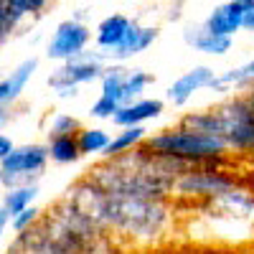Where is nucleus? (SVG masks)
I'll use <instances>...</instances> for the list:
<instances>
[{"label":"nucleus","instance_id":"obj_1","mask_svg":"<svg viewBox=\"0 0 254 254\" xmlns=\"http://www.w3.org/2000/svg\"><path fill=\"white\" fill-rule=\"evenodd\" d=\"M66 201L79 206L102 231H115L117 237L140 244H155L173 224V211L165 201L112 196L92 178L79 181L74 188H69Z\"/></svg>","mask_w":254,"mask_h":254},{"label":"nucleus","instance_id":"obj_2","mask_svg":"<svg viewBox=\"0 0 254 254\" xmlns=\"http://www.w3.org/2000/svg\"><path fill=\"white\" fill-rule=\"evenodd\" d=\"M145 147L155 155L178 158L188 165H219L224 163L229 145L221 135L198 132L190 127L176 125L160 132H150L145 140Z\"/></svg>","mask_w":254,"mask_h":254},{"label":"nucleus","instance_id":"obj_3","mask_svg":"<svg viewBox=\"0 0 254 254\" xmlns=\"http://www.w3.org/2000/svg\"><path fill=\"white\" fill-rule=\"evenodd\" d=\"M104 66H107V56L102 51H84L81 56L61 61L49 74L46 81H49L51 92H56L59 99H71L79 94V87L99 81L104 74Z\"/></svg>","mask_w":254,"mask_h":254},{"label":"nucleus","instance_id":"obj_4","mask_svg":"<svg viewBox=\"0 0 254 254\" xmlns=\"http://www.w3.org/2000/svg\"><path fill=\"white\" fill-rule=\"evenodd\" d=\"M221 117V137L226 140L229 150L254 153V107L247 94H234L216 104Z\"/></svg>","mask_w":254,"mask_h":254},{"label":"nucleus","instance_id":"obj_5","mask_svg":"<svg viewBox=\"0 0 254 254\" xmlns=\"http://www.w3.org/2000/svg\"><path fill=\"white\" fill-rule=\"evenodd\" d=\"M49 145L44 142H26L15 145L13 153L0 163L3 171V186H23V183H36L49 168Z\"/></svg>","mask_w":254,"mask_h":254},{"label":"nucleus","instance_id":"obj_6","mask_svg":"<svg viewBox=\"0 0 254 254\" xmlns=\"http://www.w3.org/2000/svg\"><path fill=\"white\" fill-rule=\"evenodd\" d=\"M234 186V178L221 173L216 165H190L183 176L176 178V196L183 198H201V201H211L221 196L224 190H229Z\"/></svg>","mask_w":254,"mask_h":254},{"label":"nucleus","instance_id":"obj_7","mask_svg":"<svg viewBox=\"0 0 254 254\" xmlns=\"http://www.w3.org/2000/svg\"><path fill=\"white\" fill-rule=\"evenodd\" d=\"M94 41L92 28L79 18H66L54 28L51 38H49V46H46V56L56 64L61 61H69L74 56H81L84 51L89 49V44Z\"/></svg>","mask_w":254,"mask_h":254},{"label":"nucleus","instance_id":"obj_8","mask_svg":"<svg viewBox=\"0 0 254 254\" xmlns=\"http://www.w3.org/2000/svg\"><path fill=\"white\" fill-rule=\"evenodd\" d=\"M216 79V71L206 66V64H196V66H190L188 71H183L171 87L165 89V102H171L173 107H186V104L193 99L198 92H206L211 89V84Z\"/></svg>","mask_w":254,"mask_h":254},{"label":"nucleus","instance_id":"obj_9","mask_svg":"<svg viewBox=\"0 0 254 254\" xmlns=\"http://www.w3.org/2000/svg\"><path fill=\"white\" fill-rule=\"evenodd\" d=\"M249 8H254V0H226L203 18V28H208L211 33L234 38L242 31V20Z\"/></svg>","mask_w":254,"mask_h":254},{"label":"nucleus","instance_id":"obj_10","mask_svg":"<svg viewBox=\"0 0 254 254\" xmlns=\"http://www.w3.org/2000/svg\"><path fill=\"white\" fill-rule=\"evenodd\" d=\"M158 38H160V26H142L140 20L132 18L130 28H127V33H125V38H122V44H120L112 54H107V61L125 64V61H130V59L145 54Z\"/></svg>","mask_w":254,"mask_h":254},{"label":"nucleus","instance_id":"obj_11","mask_svg":"<svg viewBox=\"0 0 254 254\" xmlns=\"http://www.w3.org/2000/svg\"><path fill=\"white\" fill-rule=\"evenodd\" d=\"M165 112V102L158 97H140L132 102H125L115 112L112 125L115 127H135V125H147L153 120H160Z\"/></svg>","mask_w":254,"mask_h":254},{"label":"nucleus","instance_id":"obj_12","mask_svg":"<svg viewBox=\"0 0 254 254\" xmlns=\"http://www.w3.org/2000/svg\"><path fill=\"white\" fill-rule=\"evenodd\" d=\"M206 206L216 208V216H229V219H242L249 221L254 219V193L247 188H239L237 183L231 186L229 190H224L221 196L206 201Z\"/></svg>","mask_w":254,"mask_h":254},{"label":"nucleus","instance_id":"obj_13","mask_svg":"<svg viewBox=\"0 0 254 254\" xmlns=\"http://www.w3.org/2000/svg\"><path fill=\"white\" fill-rule=\"evenodd\" d=\"M183 41H186V46H190L193 51H198L203 56H226L231 51V46H234V38L211 33L208 28H203V23L186 26Z\"/></svg>","mask_w":254,"mask_h":254},{"label":"nucleus","instance_id":"obj_14","mask_svg":"<svg viewBox=\"0 0 254 254\" xmlns=\"http://www.w3.org/2000/svg\"><path fill=\"white\" fill-rule=\"evenodd\" d=\"M130 23H132V18L125 15V13L104 15L97 23V28H94V46H97V51H102L104 56L112 54L122 44V38H125L127 28H130Z\"/></svg>","mask_w":254,"mask_h":254},{"label":"nucleus","instance_id":"obj_15","mask_svg":"<svg viewBox=\"0 0 254 254\" xmlns=\"http://www.w3.org/2000/svg\"><path fill=\"white\" fill-rule=\"evenodd\" d=\"M36 69H38V59H26V61H20L10 74H5L3 79H0V104L13 107V104L23 97V92L28 87V81L33 79Z\"/></svg>","mask_w":254,"mask_h":254},{"label":"nucleus","instance_id":"obj_16","mask_svg":"<svg viewBox=\"0 0 254 254\" xmlns=\"http://www.w3.org/2000/svg\"><path fill=\"white\" fill-rule=\"evenodd\" d=\"M254 84V59L239 64V66H231L226 71H219L214 84H211V92H239V89H249Z\"/></svg>","mask_w":254,"mask_h":254},{"label":"nucleus","instance_id":"obj_17","mask_svg":"<svg viewBox=\"0 0 254 254\" xmlns=\"http://www.w3.org/2000/svg\"><path fill=\"white\" fill-rule=\"evenodd\" d=\"M147 135H150V132H147L145 125L117 127V132L112 135V140H110V145H107V150L102 153V158H104V160H112V158H120V155H125V153H130V150H135V147L145 145Z\"/></svg>","mask_w":254,"mask_h":254},{"label":"nucleus","instance_id":"obj_18","mask_svg":"<svg viewBox=\"0 0 254 254\" xmlns=\"http://www.w3.org/2000/svg\"><path fill=\"white\" fill-rule=\"evenodd\" d=\"M46 145H49V158L56 165H74L84 158L79 150L76 135H56V137H49Z\"/></svg>","mask_w":254,"mask_h":254},{"label":"nucleus","instance_id":"obj_19","mask_svg":"<svg viewBox=\"0 0 254 254\" xmlns=\"http://www.w3.org/2000/svg\"><path fill=\"white\" fill-rule=\"evenodd\" d=\"M36 198H38V183H23V186L5 188V193H3V198H0V203L5 206V211H8L10 216H15L23 208L33 206Z\"/></svg>","mask_w":254,"mask_h":254},{"label":"nucleus","instance_id":"obj_20","mask_svg":"<svg viewBox=\"0 0 254 254\" xmlns=\"http://www.w3.org/2000/svg\"><path fill=\"white\" fill-rule=\"evenodd\" d=\"M178 125L190 127V130H198V132H208V135H221V117H219L216 107L186 112V115H181Z\"/></svg>","mask_w":254,"mask_h":254},{"label":"nucleus","instance_id":"obj_21","mask_svg":"<svg viewBox=\"0 0 254 254\" xmlns=\"http://www.w3.org/2000/svg\"><path fill=\"white\" fill-rule=\"evenodd\" d=\"M112 135L104 130V127H81V130L76 132V142H79V150L84 158H92V155H102L104 150H107Z\"/></svg>","mask_w":254,"mask_h":254},{"label":"nucleus","instance_id":"obj_22","mask_svg":"<svg viewBox=\"0 0 254 254\" xmlns=\"http://www.w3.org/2000/svg\"><path fill=\"white\" fill-rule=\"evenodd\" d=\"M125 74H127V69L122 66V64L110 61L107 66H104L102 79H99V87H102V92H99V94H104V97H110V99H115V102H120V104H122V102H125V99H122Z\"/></svg>","mask_w":254,"mask_h":254},{"label":"nucleus","instance_id":"obj_23","mask_svg":"<svg viewBox=\"0 0 254 254\" xmlns=\"http://www.w3.org/2000/svg\"><path fill=\"white\" fill-rule=\"evenodd\" d=\"M155 76L145 69H127L125 74V89H122V99L125 102H132V99H140L145 97V92L153 87ZM122 102V104H125Z\"/></svg>","mask_w":254,"mask_h":254},{"label":"nucleus","instance_id":"obj_24","mask_svg":"<svg viewBox=\"0 0 254 254\" xmlns=\"http://www.w3.org/2000/svg\"><path fill=\"white\" fill-rule=\"evenodd\" d=\"M26 23V15H20L15 8H10L5 0H0V46L15 36V31Z\"/></svg>","mask_w":254,"mask_h":254},{"label":"nucleus","instance_id":"obj_25","mask_svg":"<svg viewBox=\"0 0 254 254\" xmlns=\"http://www.w3.org/2000/svg\"><path fill=\"white\" fill-rule=\"evenodd\" d=\"M81 122L79 117L69 115V112H56L49 117L46 122V137H56V135H76L81 130Z\"/></svg>","mask_w":254,"mask_h":254},{"label":"nucleus","instance_id":"obj_26","mask_svg":"<svg viewBox=\"0 0 254 254\" xmlns=\"http://www.w3.org/2000/svg\"><path fill=\"white\" fill-rule=\"evenodd\" d=\"M41 219H44V211H41L38 206H28V208H23L20 214H15V216H10V231L13 234H20V231H28V229H33Z\"/></svg>","mask_w":254,"mask_h":254},{"label":"nucleus","instance_id":"obj_27","mask_svg":"<svg viewBox=\"0 0 254 254\" xmlns=\"http://www.w3.org/2000/svg\"><path fill=\"white\" fill-rule=\"evenodd\" d=\"M122 107L120 102H115V99H110V97H104V94H99L94 102H92V107H89V117L92 120H107V122H112V117H115V112Z\"/></svg>","mask_w":254,"mask_h":254},{"label":"nucleus","instance_id":"obj_28","mask_svg":"<svg viewBox=\"0 0 254 254\" xmlns=\"http://www.w3.org/2000/svg\"><path fill=\"white\" fill-rule=\"evenodd\" d=\"M5 3L10 8H15L20 15H26V18H36V15H44L46 8L51 0H5Z\"/></svg>","mask_w":254,"mask_h":254},{"label":"nucleus","instance_id":"obj_29","mask_svg":"<svg viewBox=\"0 0 254 254\" xmlns=\"http://www.w3.org/2000/svg\"><path fill=\"white\" fill-rule=\"evenodd\" d=\"M13 147H15V142L10 140V135H5V132H0V163H3L10 153H13Z\"/></svg>","mask_w":254,"mask_h":254},{"label":"nucleus","instance_id":"obj_30","mask_svg":"<svg viewBox=\"0 0 254 254\" xmlns=\"http://www.w3.org/2000/svg\"><path fill=\"white\" fill-rule=\"evenodd\" d=\"M8 226H10V214L5 211V206L0 203V242H3V237H5Z\"/></svg>","mask_w":254,"mask_h":254},{"label":"nucleus","instance_id":"obj_31","mask_svg":"<svg viewBox=\"0 0 254 254\" xmlns=\"http://www.w3.org/2000/svg\"><path fill=\"white\" fill-rule=\"evenodd\" d=\"M10 117H13L10 107H8V104H0V132H3L5 127L10 125Z\"/></svg>","mask_w":254,"mask_h":254},{"label":"nucleus","instance_id":"obj_32","mask_svg":"<svg viewBox=\"0 0 254 254\" xmlns=\"http://www.w3.org/2000/svg\"><path fill=\"white\" fill-rule=\"evenodd\" d=\"M242 31H247V33H254V8H249V10L244 13V20H242Z\"/></svg>","mask_w":254,"mask_h":254},{"label":"nucleus","instance_id":"obj_33","mask_svg":"<svg viewBox=\"0 0 254 254\" xmlns=\"http://www.w3.org/2000/svg\"><path fill=\"white\" fill-rule=\"evenodd\" d=\"M247 97H249V102H252V107H254V84L249 87V92H247Z\"/></svg>","mask_w":254,"mask_h":254},{"label":"nucleus","instance_id":"obj_34","mask_svg":"<svg viewBox=\"0 0 254 254\" xmlns=\"http://www.w3.org/2000/svg\"><path fill=\"white\" fill-rule=\"evenodd\" d=\"M0 186H3V171H0Z\"/></svg>","mask_w":254,"mask_h":254}]
</instances>
